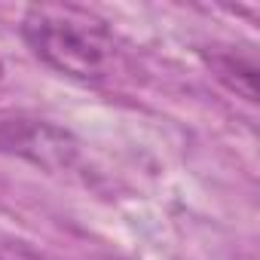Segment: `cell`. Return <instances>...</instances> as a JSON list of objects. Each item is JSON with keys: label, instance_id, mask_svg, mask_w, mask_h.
Returning <instances> with one entry per match:
<instances>
[{"label": "cell", "instance_id": "cell-2", "mask_svg": "<svg viewBox=\"0 0 260 260\" xmlns=\"http://www.w3.org/2000/svg\"><path fill=\"white\" fill-rule=\"evenodd\" d=\"M0 153L22 156L49 172L68 169L77 159V141L71 132L40 119H0Z\"/></svg>", "mask_w": 260, "mask_h": 260}, {"label": "cell", "instance_id": "cell-1", "mask_svg": "<svg viewBox=\"0 0 260 260\" xmlns=\"http://www.w3.org/2000/svg\"><path fill=\"white\" fill-rule=\"evenodd\" d=\"M22 34L37 58L74 80H104L116 61L107 25L74 4H37L25 13Z\"/></svg>", "mask_w": 260, "mask_h": 260}, {"label": "cell", "instance_id": "cell-3", "mask_svg": "<svg viewBox=\"0 0 260 260\" xmlns=\"http://www.w3.org/2000/svg\"><path fill=\"white\" fill-rule=\"evenodd\" d=\"M0 260H40V257L22 242H0Z\"/></svg>", "mask_w": 260, "mask_h": 260}, {"label": "cell", "instance_id": "cell-4", "mask_svg": "<svg viewBox=\"0 0 260 260\" xmlns=\"http://www.w3.org/2000/svg\"><path fill=\"white\" fill-rule=\"evenodd\" d=\"M0 74H4V64H0Z\"/></svg>", "mask_w": 260, "mask_h": 260}]
</instances>
